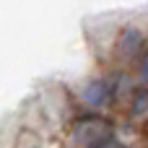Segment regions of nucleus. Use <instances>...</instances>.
Returning a JSON list of instances; mask_svg holds the SVG:
<instances>
[{
    "label": "nucleus",
    "mask_w": 148,
    "mask_h": 148,
    "mask_svg": "<svg viewBox=\"0 0 148 148\" xmlns=\"http://www.w3.org/2000/svg\"><path fill=\"white\" fill-rule=\"evenodd\" d=\"M112 133L114 130H112V125L107 120H101V117H86V120H81L73 127L70 140H73V146H78V148H107L109 140H112Z\"/></svg>",
    "instance_id": "f257e3e1"
},
{
    "label": "nucleus",
    "mask_w": 148,
    "mask_h": 148,
    "mask_svg": "<svg viewBox=\"0 0 148 148\" xmlns=\"http://www.w3.org/2000/svg\"><path fill=\"white\" fill-rule=\"evenodd\" d=\"M112 96H114V88H112L109 81H94V83L86 88V94H83L86 104H88V107H96V109H104V107L112 101Z\"/></svg>",
    "instance_id": "f03ea898"
},
{
    "label": "nucleus",
    "mask_w": 148,
    "mask_h": 148,
    "mask_svg": "<svg viewBox=\"0 0 148 148\" xmlns=\"http://www.w3.org/2000/svg\"><path fill=\"white\" fill-rule=\"evenodd\" d=\"M140 44H143V34H138V31H127L125 36H122V42H120V49H122V55H135L138 49H140Z\"/></svg>",
    "instance_id": "7ed1b4c3"
},
{
    "label": "nucleus",
    "mask_w": 148,
    "mask_h": 148,
    "mask_svg": "<svg viewBox=\"0 0 148 148\" xmlns=\"http://www.w3.org/2000/svg\"><path fill=\"white\" fill-rule=\"evenodd\" d=\"M107 148H122V146H112V143H109V146H107Z\"/></svg>",
    "instance_id": "20e7f679"
}]
</instances>
